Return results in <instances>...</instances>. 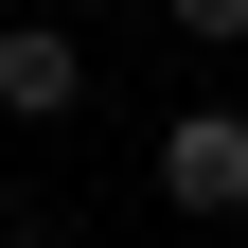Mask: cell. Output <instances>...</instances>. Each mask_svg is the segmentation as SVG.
Listing matches in <instances>:
<instances>
[{"label":"cell","mask_w":248,"mask_h":248,"mask_svg":"<svg viewBox=\"0 0 248 248\" xmlns=\"http://www.w3.org/2000/svg\"><path fill=\"white\" fill-rule=\"evenodd\" d=\"M160 195L177 213H248V107H177L160 124Z\"/></svg>","instance_id":"1"},{"label":"cell","mask_w":248,"mask_h":248,"mask_svg":"<svg viewBox=\"0 0 248 248\" xmlns=\"http://www.w3.org/2000/svg\"><path fill=\"white\" fill-rule=\"evenodd\" d=\"M71 107H89V53L53 18H0V124H71Z\"/></svg>","instance_id":"2"},{"label":"cell","mask_w":248,"mask_h":248,"mask_svg":"<svg viewBox=\"0 0 248 248\" xmlns=\"http://www.w3.org/2000/svg\"><path fill=\"white\" fill-rule=\"evenodd\" d=\"M0 248H71V231H53V213H18V231H0Z\"/></svg>","instance_id":"4"},{"label":"cell","mask_w":248,"mask_h":248,"mask_svg":"<svg viewBox=\"0 0 248 248\" xmlns=\"http://www.w3.org/2000/svg\"><path fill=\"white\" fill-rule=\"evenodd\" d=\"M160 18H177L195 53H231V36H248V0H160Z\"/></svg>","instance_id":"3"}]
</instances>
